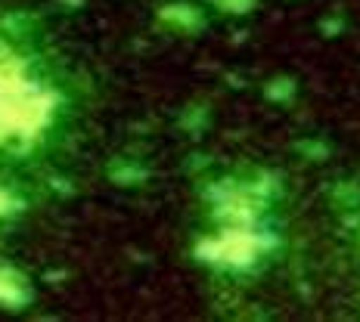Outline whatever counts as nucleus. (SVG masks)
<instances>
[{
  "mask_svg": "<svg viewBox=\"0 0 360 322\" xmlns=\"http://www.w3.org/2000/svg\"><path fill=\"white\" fill-rule=\"evenodd\" d=\"M4 205H6V199H4V196H0V211H4Z\"/></svg>",
  "mask_w": 360,
  "mask_h": 322,
  "instance_id": "obj_1",
  "label": "nucleus"
}]
</instances>
